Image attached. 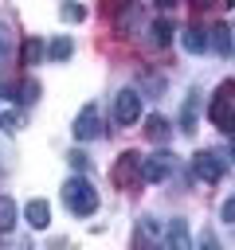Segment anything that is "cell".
<instances>
[{
    "instance_id": "14",
    "label": "cell",
    "mask_w": 235,
    "mask_h": 250,
    "mask_svg": "<svg viewBox=\"0 0 235 250\" xmlns=\"http://www.w3.org/2000/svg\"><path fill=\"white\" fill-rule=\"evenodd\" d=\"M47 55H51V62H67V59L74 55V43H70V35H59V39H51Z\"/></svg>"
},
{
    "instance_id": "16",
    "label": "cell",
    "mask_w": 235,
    "mask_h": 250,
    "mask_svg": "<svg viewBox=\"0 0 235 250\" xmlns=\"http://www.w3.org/2000/svg\"><path fill=\"white\" fill-rule=\"evenodd\" d=\"M39 59H43V43H39V39H24V47H20V62L35 66Z\"/></svg>"
},
{
    "instance_id": "22",
    "label": "cell",
    "mask_w": 235,
    "mask_h": 250,
    "mask_svg": "<svg viewBox=\"0 0 235 250\" xmlns=\"http://www.w3.org/2000/svg\"><path fill=\"white\" fill-rule=\"evenodd\" d=\"M219 215H223V223H235V195H231V199H223Z\"/></svg>"
},
{
    "instance_id": "25",
    "label": "cell",
    "mask_w": 235,
    "mask_h": 250,
    "mask_svg": "<svg viewBox=\"0 0 235 250\" xmlns=\"http://www.w3.org/2000/svg\"><path fill=\"white\" fill-rule=\"evenodd\" d=\"M215 0H192V8H212Z\"/></svg>"
},
{
    "instance_id": "26",
    "label": "cell",
    "mask_w": 235,
    "mask_h": 250,
    "mask_svg": "<svg viewBox=\"0 0 235 250\" xmlns=\"http://www.w3.org/2000/svg\"><path fill=\"white\" fill-rule=\"evenodd\" d=\"M157 4H161V8H172V4H180V0H157Z\"/></svg>"
},
{
    "instance_id": "8",
    "label": "cell",
    "mask_w": 235,
    "mask_h": 250,
    "mask_svg": "<svg viewBox=\"0 0 235 250\" xmlns=\"http://www.w3.org/2000/svg\"><path fill=\"white\" fill-rule=\"evenodd\" d=\"M180 43H184V51H188V55H200V51L208 47V31H204V27H200V23L192 20V23L184 27V35H180Z\"/></svg>"
},
{
    "instance_id": "6",
    "label": "cell",
    "mask_w": 235,
    "mask_h": 250,
    "mask_svg": "<svg viewBox=\"0 0 235 250\" xmlns=\"http://www.w3.org/2000/svg\"><path fill=\"white\" fill-rule=\"evenodd\" d=\"M137 176H141V156L137 152H121L118 164H114V184L118 188H129Z\"/></svg>"
},
{
    "instance_id": "28",
    "label": "cell",
    "mask_w": 235,
    "mask_h": 250,
    "mask_svg": "<svg viewBox=\"0 0 235 250\" xmlns=\"http://www.w3.org/2000/svg\"><path fill=\"white\" fill-rule=\"evenodd\" d=\"M231 31H235V23H231Z\"/></svg>"
},
{
    "instance_id": "10",
    "label": "cell",
    "mask_w": 235,
    "mask_h": 250,
    "mask_svg": "<svg viewBox=\"0 0 235 250\" xmlns=\"http://www.w3.org/2000/svg\"><path fill=\"white\" fill-rule=\"evenodd\" d=\"M24 215H27V223H31L35 230H43V227L51 223V207H47L43 199H31V203L24 207Z\"/></svg>"
},
{
    "instance_id": "15",
    "label": "cell",
    "mask_w": 235,
    "mask_h": 250,
    "mask_svg": "<svg viewBox=\"0 0 235 250\" xmlns=\"http://www.w3.org/2000/svg\"><path fill=\"white\" fill-rule=\"evenodd\" d=\"M168 242H172L176 250H188V246H192V238H188V227H184V219H172V223H168Z\"/></svg>"
},
{
    "instance_id": "24",
    "label": "cell",
    "mask_w": 235,
    "mask_h": 250,
    "mask_svg": "<svg viewBox=\"0 0 235 250\" xmlns=\"http://www.w3.org/2000/svg\"><path fill=\"white\" fill-rule=\"evenodd\" d=\"M145 90H153V94H157V90H161V78H157V74H145Z\"/></svg>"
},
{
    "instance_id": "27",
    "label": "cell",
    "mask_w": 235,
    "mask_h": 250,
    "mask_svg": "<svg viewBox=\"0 0 235 250\" xmlns=\"http://www.w3.org/2000/svg\"><path fill=\"white\" fill-rule=\"evenodd\" d=\"M231 156H235V148H231Z\"/></svg>"
},
{
    "instance_id": "20",
    "label": "cell",
    "mask_w": 235,
    "mask_h": 250,
    "mask_svg": "<svg viewBox=\"0 0 235 250\" xmlns=\"http://www.w3.org/2000/svg\"><path fill=\"white\" fill-rule=\"evenodd\" d=\"M59 16H63V20H67V23H78V20H82V16H86V12H82V8H78V4H63V8H59Z\"/></svg>"
},
{
    "instance_id": "18",
    "label": "cell",
    "mask_w": 235,
    "mask_h": 250,
    "mask_svg": "<svg viewBox=\"0 0 235 250\" xmlns=\"http://www.w3.org/2000/svg\"><path fill=\"white\" fill-rule=\"evenodd\" d=\"M172 31H176V27H172L168 20H153V43H157V47H168V43H172Z\"/></svg>"
},
{
    "instance_id": "12",
    "label": "cell",
    "mask_w": 235,
    "mask_h": 250,
    "mask_svg": "<svg viewBox=\"0 0 235 250\" xmlns=\"http://www.w3.org/2000/svg\"><path fill=\"white\" fill-rule=\"evenodd\" d=\"M145 137H149V141H157V145H161V141H168V137H172V125H168V121H164V117H157V113H153V117H149V121H145Z\"/></svg>"
},
{
    "instance_id": "9",
    "label": "cell",
    "mask_w": 235,
    "mask_h": 250,
    "mask_svg": "<svg viewBox=\"0 0 235 250\" xmlns=\"http://www.w3.org/2000/svg\"><path fill=\"white\" fill-rule=\"evenodd\" d=\"M196 117H200V94L192 90L184 98V105H180V133H192L196 129Z\"/></svg>"
},
{
    "instance_id": "23",
    "label": "cell",
    "mask_w": 235,
    "mask_h": 250,
    "mask_svg": "<svg viewBox=\"0 0 235 250\" xmlns=\"http://www.w3.org/2000/svg\"><path fill=\"white\" fill-rule=\"evenodd\" d=\"M16 125H20V121H16V113H4V117H0V129H4V133H8V129H16Z\"/></svg>"
},
{
    "instance_id": "2",
    "label": "cell",
    "mask_w": 235,
    "mask_h": 250,
    "mask_svg": "<svg viewBox=\"0 0 235 250\" xmlns=\"http://www.w3.org/2000/svg\"><path fill=\"white\" fill-rule=\"evenodd\" d=\"M212 121L223 129V133H231L235 137V82H223L219 90H215V98H212Z\"/></svg>"
},
{
    "instance_id": "17",
    "label": "cell",
    "mask_w": 235,
    "mask_h": 250,
    "mask_svg": "<svg viewBox=\"0 0 235 250\" xmlns=\"http://www.w3.org/2000/svg\"><path fill=\"white\" fill-rule=\"evenodd\" d=\"M35 98H39V82H35V78H24V82L16 86V102H20V105H31Z\"/></svg>"
},
{
    "instance_id": "3",
    "label": "cell",
    "mask_w": 235,
    "mask_h": 250,
    "mask_svg": "<svg viewBox=\"0 0 235 250\" xmlns=\"http://www.w3.org/2000/svg\"><path fill=\"white\" fill-rule=\"evenodd\" d=\"M192 172H196L204 184H215V180L227 172V160H223L219 152H196V156H192Z\"/></svg>"
},
{
    "instance_id": "21",
    "label": "cell",
    "mask_w": 235,
    "mask_h": 250,
    "mask_svg": "<svg viewBox=\"0 0 235 250\" xmlns=\"http://www.w3.org/2000/svg\"><path fill=\"white\" fill-rule=\"evenodd\" d=\"M70 164H74L78 172H86V168H90V160H86V152H82V148H74V152H70Z\"/></svg>"
},
{
    "instance_id": "13",
    "label": "cell",
    "mask_w": 235,
    "mask_h": 250,
    "mask_svg": "<svg viewBox=\"0 0 235 250\" xmlns=\"http://www.w3.org/2000/svg\"><path fill=\"white\" fill-rule=\"evenodd\" d=\"M12 51H16V35H12V23L0 20V66L12 62Z\"/></svg>"
},
{
    "instance_id": "11",
    "label": "cell",
    "mask_w": 235,
    "mask_h": 250,
    "mask_svg": "<svg viewBox=\"0 0 235 250\" xmlns=\"http://www.w3.org/2000/svg\"><path fill=\"white\" fill-rule=\"evenodd\" d=\"M208 43H212L215 55H231V27H227V23H215L212 35H208Z\"/></svg>"
},
{
    "instance_id": "19",
    "label": "cell",
    "mask_w": 235,
    "mask_h": 250,
    "mask_svg": "<svg viewBox=\"0 0 235 250\" xmlns=\"http://www.w3.org/2000/svg\"><path fill=\"white\" fill-rule=\"evenodd\" d=\"M16 223V203L12 199H0V230H8Z\"/></svg>"
},
{
    "instance_id": "7",
    "label": "cell",
    "mask_w": 235,
    "mask_h": 250,
    "mask_svg": "<svg viewBox=\"0 0 235 250\" xmlns=\"http://www.w3.org/2000/svg\"><path fill=\"white\" fill-rule=\"evenodd\" d=\"M168 172H172V160H168L164 148L153 152V156H145V164H141V180H145V184H161Z\"/></svg>"
},
{
    "instance_id": "1",
    "label": "cell",
    "mask_w": 235,
    "mask_h": 250,
    "mask_svg": "<svg viewBox=\"0 0 235 250\" xmlns=\"http://www.w3.org/2000/svg\"><path fill=\"white\" fill-rule=\"evenodd\" d=\"M63 203H67V211H74V215H94V211H98V188H94L90 180H82V176H70V180L63 184Z\"/></svg>"
},
{
    "instance_id": "4",
    "label": "cell",
    "mask_w": 235,
    "mask_h": 250,
    "mask_svg": "<svg viewBox=\"0 0 235 250\" xmlns=\"http://www.w3.org/2000/svg\"><path fill=\"white\" fill-rule=\"evenodd\" d=\"M141 117V98H137V90H121L118 98H114V121L118 125H133Z\"/></svg>"
},
{
    "instance_id": "5",
    "label": "cell",
    "mask_w": 235,
    "mask_h": 250,
    "mask_svg": "<svg viewBox=\"0 0 235 250\" xmlns=\"http://www.w3.org/2000/svg\"><path fill=\"white\" fill-rule=\"evenodd\" d=\"M74 137H78V141H94V137H102L98 105H94V102H86V105L78 109V117H74Z\"/></svg>"
}]
</instances>
